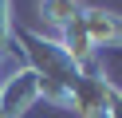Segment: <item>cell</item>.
I'll list each match as a JSON object with an SVG mask.
<instances>
[{
	"label": "cell",
	"mask_w": 122,
	"mask_h": 118,
	"mask_svg": "<svg viewBox=\"0 0 122 118\" xmlns=\"http://www.w3.org/2000/svg\"><path fill=\"white\" fill-rule=\"evenodd\" d=\"M12 36L24 43L28 71L36 75L40 94L51 98V102H67V98H71V87H75V79H79L83 67L63 51L59 39H43V36H36V31H28V28H12Z\"/></svg>",
	"instance_id": "1"
},
{
	"label": "cell",
	"mask_w": 122,
	"mask_h": 118,
	"mask_svg": "<svg viewBox=\"0 0 122 118\" xmlns=\"http://www.w3.org/2000/svg\"><path fill=\"white\" fill-rule=\"evenodd\" d=\"M79 28H83V36H87L91 51H95V47H122V20L110 16V12H102V8H87L83 4Z\"/></svg>",
	"instance_id": "3"
},
{
	"label": "cell",
	"mask_w": 122,
	"mask_h": 118,
	"mask_svg": "<svg viewBox=\"0 0 122 118\" xmlns=\"http://www.w3.org/2000/svg\"><path fill=\"white\" fill-rule=\"evenodd\" d=\"M83 0H43V16H47L55 28H67L71 20H79Z\"/></svg>",
	"instance_id": "4"
},
{
	"label": "cell",
	"mask_w": 122,
	"mask_h": 118,
	"mask_svg": "<svg viewBox=\"0 0 122 118\" xmlns=\"http://www.w3.org/2000/svg\"><path fill=\"white\" fill-rule=\"evenodd\" d=\"M8 12H12V0H0V51L12 43V28H16Z\"/></svg>",
	"instance_id": "5"
},
{
	"label": "cell",
	"mask_w": 122,
	"mask_h": 118,
	"mask_svg": "<svg viewBox=\"0 0 122 118\" xmlns=\"http://www.w3.org/2000/svg\"><path fill=\"white\" fill-rule=\"evenodd\" d=\"M110 98H114V87L106 83L102 75H95V71H87V67H83V71H79V79H75V87H71V98H67V106H71V110H79L83 118H106Z\"/></svg>",
	"instance_id": "2"
}]
</instances>
